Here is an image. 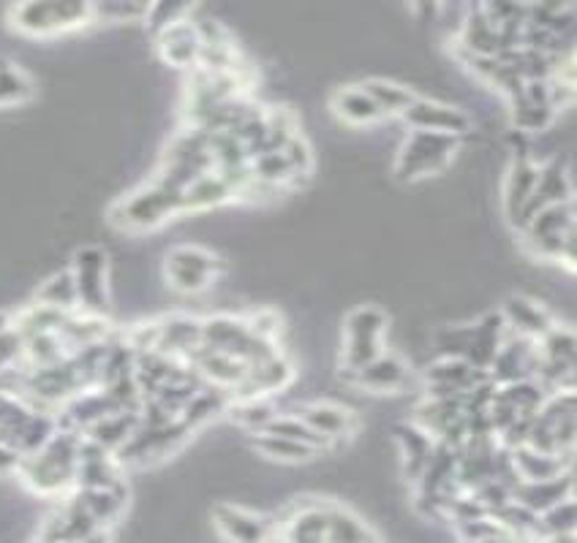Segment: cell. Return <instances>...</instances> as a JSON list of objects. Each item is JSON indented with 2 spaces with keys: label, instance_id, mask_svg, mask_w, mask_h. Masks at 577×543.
Listing matches in <instances>:
<instances>
[{
  "label": "cell",
  "instance_id": "6da1fadb",
  "mask_svg": "<svg viewBox=\"0 0 577 543\" xmlns=\"http://www.w3.org/2000/svg\"><path fill=\"white\" fill-rule=\"evenodd\" d=\"M79 449H82V435L58 430L44 449L22 456L17 475L33 494L58 497V494H66L71 486H77Z\"/></svg>",
  "mask_w": 577,
  "mask_h": 543
},
{
  "label": "cell",
  "instance_id": "7a4b0ae2",
  "mask_svg": "<svg viewBox=\"0 0 577 543\" xmlns=\"http://www.w3.org/2000/svg\"><path fill=\"white\" fill-rule=\"evenodd\" d=\"M183 212V193L172 191L163 182L153 180L131 197L120 199L109 212V221L123 231H150Z\"/></svg>",
  "mask_w": 577,
  "mask_h": 543
},
{
  "label": "cell",
  "instance_id": "3957f363",
  "mask_svg": "<svg viewBox=\"0 0 577 543\" xmlns=\"http://www.w3.org/2000/svg\"><path fill=\"white\" fill-rule=\"evenodd\" d=\"M526 445L545 454H573L577 449V392H556L545 400Z\"/></svg>",
  "mask_w": 577,
  "mask_h": 543
},
{
  "label": "cell",
  "instance_id": "277c9868",
  "mask_svg": "<svg viewBox=\"0 0 577 543\" xmlns=\"http://www.w3.org/2000/svg\"><path fill=\"white\" fill-rule=\"evenodd\" d=\"M11 26L28 36H54L88 26L93 6L88 3H20L9 14Z\"/></svg>",
  "mask_w": 577,
  "mask_h": 543
},
{
  "label": "cell",
  "instance_id": "5b68a950",
  "mask_svg": "<svg viewBox=\"0 0 577 543\" xmlns=\"http://www.w3.org/2000/svg\"><path fill=\"white\" fill-rule=\"evenodd\" d=\"M460 139L458 137H445V133H428V131H411L409 139L400 148L398 174L404 180H417V177L439 172L441 167L452 158V152L458 150Z\"/></svg>",
  "mask_w": 577,
  "mask_h": 543
},
{
  "label": "cell",
  "instance_id": "8992f818",
  "mask_svg": "<svg viewBox=\"0 0 577 543\" xmlns=\"http://www.w3.org/2000/svg\"><path fill=\"white\" fill-rule=\"evenodd\" d=\"M387 315L379 308H357L346 319V343H344V364L355 372L381 356V338H385Z\"/></svg>",
  "mask_w": 577,
  "mask_h": 543
},
{
  "label": "cell",
  "instance_id": "52a82bcc",
  "mask_svg": "<svg viewBox=\"0 0 577 543\" xmlns=\"http://www.w3.org/2000/svg\"><path fill=\"white\" fill-rule=\"evenodd\" d=\"M218 270V259L208 250L202 248H175L172 253L167 255V264H163V272H167V280L172 289L183 291V294H199L216 280Z\"/></svg>",
  "mask_w": 577,
  "mask_h": 543
},
{
  "label": "cell",
  "instance_id": "ba28073f",
  "mask_svg": "<svg viewBox=\"0 0 577 543\" xmlns=\"http://www.w3.org/2000/svg\"><path fill=\"white\" fill-rule=\"evenodd\" d=\"M74 283L79 308L88 315H99L107 310V255L99 248H82L74 255Z\"/></svg>",
  "mask_w": 577,
  "mask_h": 543
},
{
  "label": "cell",
  "instance_id": "9c48e42d",
  "mask_svg": "<svg viewBox=\"0 0 577 543\" xmlns=\"http://www.w3.org/2000/svg\"><path fill=\"white\" fill-rule=\"evenodd\" d=\"M404 120L411 125V131L445 133V137H464L469 131V118L460 109L447 107V103L417 99L404 112Z\"/></svg>",
  "mask_w": 577,
  "mask_h": 543
},
{
  "label": "cell",
  "instance_id": "30bf717a",
  "mask_svg": "<svg viewBox=\"0 0 577 543\" xmlns=\"http://www.w3.org/2000/svg\"><path fill=\"white\" fill-rule=\"evenodd\" d=\"M158 52L175 69H199V58H202V39L193 20H180L163 33H158Z\"/></svg>",
  "mask_w": 577,
  "mask_h": 543
},
{
  "label": "cell",
  "instance_id": "8fae6325",
  "mask_svg": "<svg viewBox=\"0 0 577 543\" xmlns=\"http://www.w3.org/2000/svg\"><path fill=\"white\" fill-rule=\"evenodd\" d=\"M291 375H295V370H291V364L281 356V353H278V356L253 364V368L248 370V378L242 381V386L232 394L240 402L242 400H267L270 394L287 389Z\"/></svg>",
  "mask_w": 577,
  "mask_h": 543
},
{
  "label": "cell",
  "instance_id": "7c38bea8",
  "mask_svg": "<svg viewBox=\"0 0 577 543\" xmlns=\"http://www.w3.org/2000/svg\"><path fill=\"white\" fill-rule=\"evenodd\" d=\"M212 516L229 543H270L272 524L251 511L237 509V505H218Z\"/></svg>",
  "mask_w": 577,
  "mask_h": 543
},
{
  "label": "cell",
  "instance_id": "4fadbf2b",
  "mask_svg": "<svg viewBox=\"0 0 577 543\" xmlns=\"http://www.w3.org/2000/svg\"><path fill=\"white\" fill-rule=\"evenodd\" d=\"M539 182V167L528 158H518L509 169L507 182H504V207H507L509 221L524 225L528 204H531L534 191Z\"/></svg>",
  "mask_w": 577,
  "mask_h": 543
},
{
  "label": "cell",
  "instance_id": "5bb4252c",
  "mask_svg": "<svg viewBox=\"0 0 577 543\" xmlns=\"http://www.w3.org/2000/svg\"><path fill=\"white\" fill-rule=\"evenodd\" d=\"M501 319L507 323V329H513L518 338L537 340V343L556 326L548 310H545L543 304L531 302L528 296H509L507 302H504Z\"/></svg>",
  "mask_w": 577,
  "mask_h": 543
},
{
  "label": "cell",
  "instance_id": "9a60e30c",
  "mask_svg": "<svg viewBox=\"0 0 577 543\" xmlns=\"http://www.w3.org/2000/svg\"><path fill=\"white\" fill-rule=\"evenodd\" d=\"M409 368H406L404 359L392 356V353H381L374 362H368L366 368L351 372V383L357 386L370 389V392H398L409 383Z\"/></svg>",
  "mask_w": 577,
  "mask_h": 543
},
{
  "label": "cell",
  "instance_id": "2e32d148",
  "mask_svg": "<svg viewBox=\"0 0 577 543\" xmlns=\"http://www.w3.org/2000/svg\"><path fill=\"white\" fill-rule=\"evenodd\" d=\"M573 199V180H569L567 167L561 161H550L545 167H539V182H537V191H534L531 204H528L526 212V221L524 225L531 221L537 212L548 210L553 204H564V201ZM520 225V229H524Z\"/></svg>",
  "mask_w": 577,
  "mask_h": 543
},
{
  "label": "cell",
  "instance_id": "e0dca14e",
  "mask_svg": "<svg viewBox=\"0 0 577 543\" xmlns=\"http://www.w3.org/2000/svg\"><path fill=\"white\" fill-rule=\"evenodd\" d=\"M71 497L96 519L101 530H107L109 524H115L123 516L126 505H129V486L120 481V484L107 486V490H77Z\"/></svg>",
  "mask_w": 577,
  "mask_h": 543
},
{
  "label": "cell",
  "instance_id": "ac0fdd59",
  "mask_svg": "<svg viewBox=\"0 0 577 543\" xmlns=\"http://www.w3.org/2000/svg\"><path fill=\"white\" fill-rule=\"evenodd\" d=\"M513 460V470L520 481H550L567 475V456L545 454V451L531 449V445H518L509 454Z\"/></svg>",
  "mask_w": 577,
  "mask_h": 543
},
{
  "label": "cell",
  "instance_id": "d6986e66",
  "mask_svg": "<svg viewBox=\"0 0 577 543\" xmlns=\"http://www.w3.org/2000/svg\"><path fill=\"white\" fill-rule=\"evenodd\" d=\"M139 426H142V416H139V411H115L101 421H96V424L84 432V438L93 441L96 445H101V449L118 454V451L123 449V445L129 443L133 435H137Z\"/></svg>",
  "mask_w": 577,
  "mask_h": 543
},
{
  "label": "cell",
  "instance_id": "ffe728a7",
  "mask_svg": "<svg viewBox=\"0 0 577 543\" xmlns=\"http://www.w3.org/2000/svg\"><path fill=\"white\" fill-rule=\"evenodd\" d=\"M513 497L518 500L520 505H526L528 511L543 516L545 511L553 509V505L573 497V479H569V475H561V479H550V481H520V484L515 486Z\"/></svg>",
  "mask_w": 577,
  "mask_h": 543
},
{
  "label": "cell",
  "instance_id": "44dd1931",
  "mask_svg": "<svg viewBox=\"0 0 577 543\" xmlns=\"http://www.w3.org/2000/svg\"><path fill=\"white\" fill-rule=\"evenodd\" d=\"M237 197L235 185L221 172H208L191 182L183 191V212H199L221 207L223 201Z\"/></svg>",
  "mask_w": 577,
  "mask_h": 543
},
{
  "label": "cell",
  "instance_id": "7402d4cb",
  "mask_svg": "<svg viewBox=\"0 0 577 543\" xmlns=\"http://www.w3.org/2000/svg\"><path fill=\"white\" fill-rule=\"evenodd\" d=\"M464 47L469 58H496L501 52V30L485 14V9H474L464 22Z\"/></svg>",
  "mask_w": 577,
  "mask_h": 543
},
{
  "label": "cell",
  "instance_id": "603a6c76",
  "mask_svg": "<svg viewBox=\"0 0 577 543\" xmlns=\"http://www.w3.org/2000/svg\"><path fill=\"white\" fill-rule=\"evenodd\" d=\"M302 421L308 426H314L325 441H338V438H346L351 430H355V416L351 411H346L341 405H332V402H314V405H306L300 411Z\"/></svg>",
  "mask_w": 577,
  "mask_h": 543
},
{
  "label": "cell",
  "instance_id": "cb8c5ba5",
  "mask_svg": "<svg viewBox=\"0 0 577 543\" xmlns=\"http://www.w3.org/2000/svg\"><path fill=\"white\" fill-rule=\"evenodd\" d=\"M332 109H336L338 118L351 125H370L376 123V120L385 118V112L376 107V101L362 90V84L360 88L338 90V93L332 95Z\"/></svg>",
  "mask_w": 577,
  "mask_h": 543
},
{
  "label": "cell",
  "instance_id": "d4e9b609",
  "mask_svg": "<svg viewBox=\"0 0 577 543\" xmlns=\"http://www.w3.org/2000/svg\"><path fill=\"white\" fill-rule=\"evenodd\" d=\"M398 441L400 449H404L406 456V470H409L411 479H422L425 467L430 465L434 460V443H430V435L422 430V426H400L398 430Z\"/></svg>",
  "mask_w": 577,
  "mask_h": 543
},
{
  "label": "cell",
  "instance_id": "484cf974",
  "mask_svg": "<svg viewBox=\"0 0 577 543\" xmlns=\"http://www.w3.org/2000/svg\"><path fill=\"white\" fill-rule=\"evenodd\" d=\"M327 543H379L362 519L338 505H327Z\"/></svg>",
  "mask_w": 577,
  "mask_h": 543
},
{
  "label": "cell",
  "instance_id": "4316f807",
  "mask_svg": "<svg viewBox=\"0 0 577 543\" xmlns=\"http://www.w3.org/2000/svg\"><path fill=\"white\" fill-rule=\"evenodd\" d=\"M362 90L376 101V107L387 114H400L404 118L406 109L417 101V95L409 88H400V84L387 82V79H368L362 82Z\"/></svg>",
  "mask_w": 577,
  "mask_h": 543
},
{
  "label": "cell",
  "instance_id": "83f0119b",
  "mask_svg": "<svg viewBox=\"0 0 577 543\" xmlns=\"http://www.w3.org/2000/svg\"><path fill=\"white\" fill-rule=\"evenodd\" d=\"M36 302L47 304V308H54V310H63V313H71V310L79 308L74 274L71 272L52 274L47 283H41L39 294H36Z\"/></svg>",
  "mask_w": 577,
  "mask_h": 543
},
{
  "label": "cell",
  "instance_id": "f1b7e54d",
  "mask_svg": "<svg viewBox=\"0 0 577 543\" xmlns=\"http://www.w3.org/2000/svg\"><path fill=\"white\" fill-rule=\"evenodd\" d=\"M262 432L289 438V441L308 445V449H314V451H325L327 445H330V441H325V438H321L314 426H308L306 421H302V416H289V413H278V416L272 419Z\"/></svg>",
  "mask_w": 577,
  "mask_h": 543
},
{
  "label": "cell",
  "instance_id": "f546056e",
  "mask_svg": "<svg viewBox=\"0 0 577 543\" xmlns=\"http://www.w3.org/2000/svg\"><path fill=\"white\" fill-rule=\"evenodd\" d=\"M253 449L262 451V454L270 456V460H281V462H306L311 460V456H316V451L308 449V445L289 441V438H281V435H270V432H257V435H253Z\"/></svg>",
  "mask_w": 577,
  "mask_h": 543
},
{
  "label": "cell",
  "instance_id": "4dcf8cb0",
  "mask_svg": "<svg viewBox=\"0 0 577 543\" xmlns=\"http://www.w3.org/2000/svg\"><path fill=\"white\" fill-rule=\"evenodd\" d=\"M33 95V82L9 60H0V107H17Z\"/></svg>",
  "mask_w": 577,
  "mask_h": 543
},
{
  "label": "cell",
  "instance_id": "1f68e13d",
  "mask_svg": "<svg viewBox=\"0 0 577 543\" xmlns=\"http://www.w3.org/2000/svg\"><path fill=\"white\" fill-rule=\"evenodd\" d=\"M543 522L545 539H556V535H577V500L567 497L550 511L539 516Z\"/></svg>",
  "mask_w": 577,
  "mask_h": 543
},
{
  "label": "cell",
  "instance_id": "d6a6232c",
  "mask_svg": "<svg viewBox=\"0 0 577 543\" xmlns=\"http://www.w3.org/2000/svg\"><path fill=\"white\" fill-rule=\"evenodd\" d=\"M276 416L278 413L272 411V405L267 400H242V402H237V408H235V419L240 421L242 426H248L253 435L262 432Z\"/></svg>",
  "mask_w": 577,
  "mask_h": 543
},
{
  "label": "cell",
  "instance_id": "836d02e7",
  "mask_svg": "<svg viewBox=\"0 0 577 543\" xmlns=\"http://www.w3.org/2000/svg\"><path fill=\"white\" fill-rule=\"evenodd\" d=\"M20 359H26V338L9 323L0 329V372L14 370Z\"/></svg>",
  "mask_w": 577,
  "mask_h": 543
},
{
  "label": "cell",
  "instance_id": "e575fe53",
  "mask_svg": "<svg viewBox=\"0 0 577 543\" xmlns=\"http://www.w3.org/2000/svg\"><path fill=\"white\" fill-rule=\"evenodd\" d=\"M188 6H150L148 11V22L153 33H163L167 28H172L175 22L188 20Z\"/></svg>",
  "mask_w": 577,
  "mask_h": 543
},
{
  "label": "cell",
  "instance_id": "d590c367",
  "mask_svg": "<svg viewBox=\"0 0 577 543\" xmlns=\"http://www.w3.org/2000/svg\"><path fill=\"white\" fill-rule=\"evenodd\" d=\"M150 6H133V3H107V6H93V17H107V20L126 22V20H139V17H148Z\"/></svg>",
  "mask_w": 577,
  "mask_h": 543
},
{
  "label": "cell",
  "instance_id": "8d00e7d4",
  "mask_svg": "<svg viewBox=\"0 0 577 543\" xmlns=\"http://www.w3.org/2000/svg\"><path fill=\"white\" fill-rule=\"evenodd\" d=\"M20 462H22L20 451L11 449L9 443L0 441V475L17 473V470H20Z\"/></svg>",
  "mask_w": 577,
  "mask_h": 543
},
{
  "label": "cell",
  "instance_id": "74e56055",
  "mask_svg": "<svg viewBox=\"0 0 577 543\" xmlns=\"http://www.w3.org/2000/svg\"><path fill=\"white\" fill-rule=\"evenodd\" d=\"M564 392H577V364L573 368V372H569L567 386H564Z\"/></svg>",
  "mask_w": 577,
  "mask_h": 543
},
{
  "label": "cell",
  "instance_id": "f35d334b",
  "mask_svg": "<svg viewBox=\"0 0 577 543\" xmlns=\"http://www.w3.org/2000/svg\"><path fill=\"white\" fill-rule=\"evenodd\" d=\"M573 497L577 500V475L573 479Z\"/></svg>",
  "mask_w": 577,
  "mask_h": 543
},
{
  "label": "cell",
  "instance_id": "ab89813d",
  "mask_svg": "<svg viewBox=\"0 0 577 543\" xmlns=\"http://www.w3.org/2000/svg\"><path fill=\"white\" fill-rule=\"evenodd\" d=\"M573 58H575V63H577V44H575V50H573Z\"/></svg>",
  "mask_w": 577,
  "mask_h": 543
}]
</instances>
